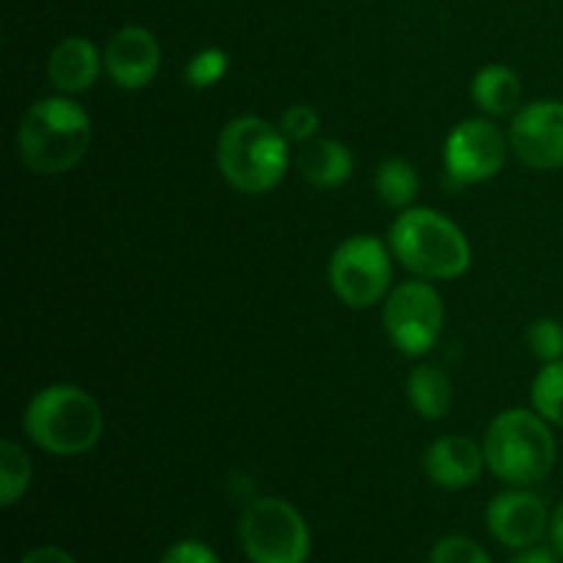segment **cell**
Masks as SVG:
<instances>
[{"instance_id": "ac0fdd59", "label": "cell", "mask_w": 563, "mask_h": 563, "mask_svg": "<svg viewBox=\"0 0 563 563\" xmlns=\"http://www.w3.org/2000/svg\"><path fill=\"white\" fill-rule=\"evenodd\" d=\"M374 187H377V196L383 198L388 207L405 209L410 207L418 196V174L407 159L390 157L377 168Z\"/></svg>"}, {"instance_id": "ffe728a7", "label": "cell", "mask_w": 563, "mask_h": 563, "mask_svg": "<svg viewBox=\"0 0 563 563\" xmlns=\"http://www.w3.org/2000/svg\"><path fill=\"white\" fill-rule=\"evenodd\" d=\"M531 401L544 421L563 429V357L555 363H544V368L533 379Z\"/></svg>"}, {"instance_id": "9c48e42d", "label": "cell", "mask_w": 563, "mask_h": 563, "mask_svg": "<svg viewBox=\"0 0 563 563\" xmlns=\"http://www.w3.org/2000/svg\"><path fill=\"white\" fill-rule=\"evenodd\" d=\"M443 163L456 185H478L493 179L506 163L504 132L487 119L462 121L445 137Z\"/></svg>"}, {"instance_id": "e0dca14e", "label": "cell", "mask_w": 563, "mask_h": 563, "mask_svg": "<svg viewBox=\"0 0 563 563\" xmlns=\"http://www.w3.org/2000/svg\"><path fill=\"white\" fill-rule=\"evenodd\" d=\"M407 396H410L412 410L427 421H440L449 416L454 405V385L449 374L438 366H418L407 377Z\"/></svg>"}, {"instance_id": "5b68a950", "label": "cell", "mask_w": 563, "mask_h": 563, "mask_svg": "<svg viewBox=\"0 0 563 563\" xmlns=\"http://www.w3.org/2000/svg\"><path fill=\"white\" fill-rule=\"evenodd\" d=\"M487 467L511 487L544 482L555 467V438L537 412L506 410L489 423L484 438Z\"/></svg>"}, {"instance_id": "7c38bea8", "label": "cell", "mask_w": 563, "mask_h": 563, "mask_svg": "<svg viewBox=\"0 0 563 563\" xmlns=\"http://www.w3.org/2000/svg\"><path fill=\"white\" fill-rule=\"evenodd\" d=\"M159 44L152 31L126 25L108 42L102 55L104 71L124 91H141L159 71Z\"/></svg>"}, {"instance_id": "cb8c5ba5", "label": "cell", "mask_w": 563, "mask_h": 563, "mask_svg": "<svg viewBox=\"0 0 563 563\" xmlns=\"http://www.w3.org/2000/svg\"><path fill=\"white\" fill-rule=\"evenodd\" d=\"M319 130V113L311 104H291L284 115H280V132L286 141L291 143H308Z\"/></svg>"}, {"instance_id": "603a6c76", "label": "cell", "mask_w": 563, "mask_h": 563, "mask_svg": "<svg viewBox=\"0 0 563 563\" xmlns=\"http://www.w3.org/2000/svg\"><path fill=\"white\" fill-rule=\"evenodd\" d=\"M531 352L544 363H555L563 357V324L555 319H539L528 330Z\"/></svg>"}, {"instance_id": "7402d4cb", "label": "cell", "mask_w": 563, "mask_h": 563, "mask_svg": "<svg viewBox=\"0 0 563 563\" xmlns=\"http://www.w3.org/2000/svg\"><path fill=\"white\" fill-rule=\"evenodd\" d=\"M229 69V55L218 47L201 49L198 55H192V60L187 64V82L192 88H209L220 80Z\"/></svg>"}, {"instance_id": "5bb4252c", "label": "cell", "mask_w": 563, "mask_h": 563, "mask_svg": "<svg viewBox=\"0 0 563 563\" xmlns=\"http://www.w3.org/2000/svg\"><path fill=\"white\" fill-rule=\"evenodd\" d=\"M102 58L88 38L71 36L55 44L47 60V77L60 93H80L97 82Z\"/></svg>"}, {"instance_id": "7a4b0ae2", "label": "cell", "mask_w": 563, "mask_h": 563, "mask_svg": "<svg viewBox=\"0 0 563 563\" xmlns=\"http://www.w3.org/2000/svg\"><path fill=\"white\" fill-rule=\"evenodd\" d=\"M394 256L410 273L429 280H454L471 269L473 251L465 231L434 209L401 212L388 231Z\"/></svg>"}, {"instance_id": "277c9868", "label": "cell", "mask_w": 563, "mask_h": 563, "mask_svg": "<svg viewBox=\"0 0 563 563\" xmlns=\"http://www.w3.org/2000/svg\"><path fill=\"white\" fill-rule=\"evenodd\" d=\"M102 410L77 385H47L25 410V432L33 443L55 456H80L102 438Z\"/></svg>"}, {"instance_id": "8992f818", "label": "cell", "mask_w": 563, "mask_h": 563, "mask_svg": "<svg viewBox=\"0 0 563 563\" xmlns=\"http://www.w3.org/2000/svg\"><path fill=\"white\" fill-rule=\"evenodd\" d=\"M240 542L251 563H308L311 531L291 504L258 498L245 509Z\"/></svg>"}, {"instance_id": "8fae6325", "label": "cell", "mask_w": 563, "mask_h": 563, "mask_svg": "<svg viewBox=\"0 0 563 563\" xmlns=\"http://www.w3.org/2000/svg\"><path fill=\"white\" fill-rule=\"evenodd\" d=\"M548 509L526 489H506L487 506V528L504 548H533L548 533Z\"/></svg>"}, {"instance_id": "ba28073f", "label": "cell", "mask_w": 563, "mask_h": 563, "mask_svg": "<svg viewBox=\"0 0 563 563\" xmlns=\"http://www.w3.org/2000/svg\"><path fill=\"white\" fill-rule=\"evenodd\" d=\"M390 253L377 236H350L330 258V286L350 308H372L390 289Z\"/></svg>"}, {"instance_id": "4fadbf2b", "label": "cell", "mask_w": 563, "mask_h": 563, "mask_svg": "<svg viewBox=\"0 0 563 563\" xmlns=\"http://www.w3.org/2000/svg\"><path fill=\"white\" fill-rule=\"evenodd\" d=\"M484 449H478L473 440L460 438V434H449L429 445L427 456H423V467L432 484L443 489H465L482 478L484 471Z\"/></svg>"}, {"instance_id": "4316f807", "label": "cell", "mask_w": 563, "mask_h": 563, "mask_svg": "<svg viewBox=\"0 0 563 563\" xmlns=\"http://www.w3.org/2000/svg\"><path fill=\"white\" fill-rule=\"evenodd\" d=\"M509 563H555L553 553L544 548H526L515 555Z\"/></svg>"}, {"instance_id": "9a60e30c", "label": "cell", "mask_w": 563, "mask_h": 563, "mask_svg": "<svg viewBox=\"0 0 563 563\" xmlns=\"http://www.w3.org/2000/svg\"><path fill=\"white\" fill-rule=\"evenodd\" d=\"M297 168L308 185L319 187V190H335L352 176L355 159H352L350 148L335 137H317L300 148Z\"/></svg>"}, {"instance_id": "6da1fadb", "label": "cell", "mask_w": 563, "mask_h": 563, "mask_svg": "<svg viewBox=\"0 0 563 563\" xmlns=\"http://www.w3.org/2000/svg\"><path fill=\"white\" fill-rule=\"evenodd\" d=\"M91 146V115L66 97L38 99L16 130L20 163L36 176H58L82 163Z\"/></svg>"}, {"instance_id": "d6986e66", "label": "cell", "mask_w": 563, "mask_h": 563, "mask_svg": "<svg viewBox=\"0 0 563 563\" xmlns=\"http://www.w3.org/2000/svg\"><path fill=\"white\" fill-rule=\"evenodd\" d=\"M33 478V467L22 445L14 440H3L0 443V506L11 509L22 495L27 493Z\"/></svg>"}, {"instance_id": "30bf717a", "label": "cell", "mask_w": 563, "mask_h": 563, "mask_svg": "<svg viewBox=\"0 0 563 563\" xmlns=\"http://www.w3.org/2000/svg\"><path fill=\"white\" fill-rule=\"evenodd\" d=\"M509 143L520 163L533 170H555L563 165V102L526 104L511 121Z\"/></svg>"}, {"instance_id": "484cf974", "label": "cell", "mask_w": 563, "mask_h": 563, "mask_svg": "<svg viewBox=\"0 0 563 563\" xmlns=\"http://www.w3.org/2000/svg\"><path fill=\"white\" fill-rule=\"evenodd\" d=\"M20 563H77L66 550L53 548V544H44V548L31 550L27 555H22Z\"/></svg>"}, {"instance_id": "d4e9b609", "label": "cell", "mask_w": 563, "mask_h": 563, "mask_svg": "<svg viewBox=\"0 0 563 563\" xmlns=\"http://www.w3.org/2000/svg\"><path fill=\"white\" fill-rule=\"evenodd\" d=\"M159 563H220V559L209 544L196 542V539H185V542H176L174 548L165 550Z\"/></svg>"}, {"instance_id": "83f0119b", "label": "cell", "mask_w": 563, "mask_h": 563, "mask_svg": "<svg viewBox=\"0 0 563 563\" xmlns=\"http://www.w3.org/2000/svg\"><path fill=\"white\" fill-rule=\"evenodd\" d=\"M550 537H553L555 550H561L563 553V504L555 509L553 520H550Z\"/></svg>"}, {"instance_id": "52a82bcc", "label": "cell", "mask_w": 563, "mask_h": 563, "mask_svg": "<svg viewBox=\"0 0 563 563\" xmlns=\"http://www.w3.org/2000/svg\"><path fill=\"white\" fill-rule=\"evenodd\" d=\"M383 322L396 350L410 357L427 355L443 333V297L423 280H405L385 300Z\"/></svg>"}, {"instance_id": "3957f363", "label": "cell", "mask_w": 563, "mask_h": 563, "mask_svg": "<svg viewBox=\"0 0 563 563\" xmlns=\"http://www.w3.org/2000/svg\"><path fill=\"white\" fill-rule=\"evenodd\" d=\"M218 165L231 187L251 196L275 190L284 181L289 148L280 126L258 115L229 121L218 141Z\"/></svg>"}, {"instance_id": "2e32d148", "label": "cell", "mask_w": 563, "mask_h": 563, "mask_svg": "<svg viewBox=\"0 0 563 563\" xmlns=\"http://www.w3.org/2000/svg\"><path fill=\"white\" fill-rule=\"evenodd\" d=\"M522 99V82L509 66L489 64L473 77V102L489 115L515 113Z\"/></svg>"}, {"instance_id": "44dd1931", "label": "cell", "mask_w": 563, "mask_h": 563, "mask_svg": "<svg viewBox=\"0 0 563 563\" xmlns=\"http://www.w3.org/2000/svg\"><path fill=\"white\" fill-rule=\"evenodd\" d=\"M429 563H493V559L478 542L454 533V537H445L434 544Z\"/></svg>"}]
</instances>
